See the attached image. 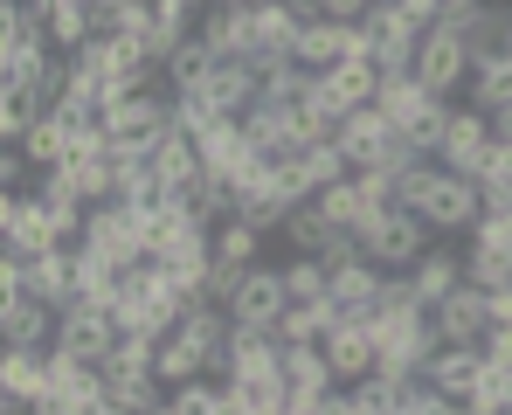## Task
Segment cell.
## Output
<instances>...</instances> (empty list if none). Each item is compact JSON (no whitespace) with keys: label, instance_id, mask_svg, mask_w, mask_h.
<instances>
[{"label":"cell","instance_id":"28","mask_svg":"<svg viewBox=\"0 0 512 415\" xmlns=\"http://www.w3.org/2000/svg\"><path fill=\"white\" fill-rule=\"evenodd\" d=\"M222 353L236 360V374H256V367H277L284 339H277V326H229V346Z\"/></svg>","mask_w":512,"mask_h":415},{"label":"cell","instance_id":"41","mask_svg":"<svg viewBox=\"0 0 512 415\" xmlns=\"http://www.w3.org/2000/svg\"><path fill=\"white\" fill-rule=\"evenodd\" d=\"M485 180H512V146H506V139L492 146V166H485Z\"/></svg>","mask_w":512,"mask_h":415},{"label":"cell","instance_id":"30","mask_svg":"<svg viewBox=\"0 0 512 415\" xmlns=\"http://www.w3.org/2000/svg\"><path fill=\"white\" fill-rule=\"evenodd\" d=\"M333 326H340L333 305H291V312L277 319V339H284V346H319Z\"/></svg>","mask_w":512,"mask_h":415},{"label":"cell","instance_id":"23","mask_svg":"<svg viewBox=\"0 0 512 415\" xmlns=\"http://www.w3.org/2000/svg\"><path fill=\"white\" fill-rule=\"evenodd\" d=\"M167 395H173V388L160 381V374H111V367H104V402H111V409L153 415L160 402H167Z\"/></svg>","mask_w":512,"mask_h":415},{"label":"cell","instance_id":"39","mask_svg":"<svg viewBox=\"0 0 512 415\" xmlns=\"http://www.w3.org/2000/svg\"><path fill=\"white\" fill-rule=\"evenodd\" d=\"M319 7H326V21H360L374 0H319Z\"/></svg>","mask_w":512,"mask_h":415},{"label":"cell","instance_id":"38","mask_svg":"<svg viewBox=\"0 0 512 415\" xmlns=\"http://www.w3.org/2000/svg\"><path fill=\"white\" fill-rule=\"evenodd\" d=\"M485 194V215H512V180H478Z\"/></svg>","mask_w":512,"mask_h":415},{"label":"cell","instance_id":"1","mask_svg":"<svg viewBox=\"0 0 512 415\" xmlns=\"http://www.w3.org/2000/svg\"><path fill=\"white\" fill-rule=\"evenodd\" d=\"M118 312L104 305V298H70L63 305V332H56V353H70V360H84V367H104L111 360V346H118Z\"/></svg>","mask_w":512,"mask_h":415},{"label":"cell","instance_id":"15","mask_svg":"<svg viewBox=\"0 0 512 415\" xmlns=\"http://www.w3.org/2000/svg\"><path fill=\"white\" fill-rule=\"evenodd\" d=\"M256 90H263V77H256L250 56H222L215 77H208V90H201V104H208L215 118H243L256 104Z\"/></svg>","mask_w":512,"mask_h":415},{"label":"cell","instance_id":"14","mask_svg":"<svg viewBox=\"0 0 512 415\" xmlns=\"http://www.w3.org/2000/svg\"><path fill=\"white\" fill-rule=\"evenodd\" d=\"M485 367H492V360H485V346H436V353L423 360V374L436 381V395H443V402H471V388L485 381Z\"/></svg>","mask_w":512,"mask_h":415},{"label":"cell","instance_id":"8","mask_svg":"<svg viewBox=\"0 0 512 415\" xmlns=\"http://www.w3.org/2000/svg\"><path fill=\"white\" fill-rule=\"evenodd\" d=\"M429 319H436V339H443V346H485V332H492V291L457 284Z\"/></svg>","mask_w":512,"mask_h":415},{"label":"cell","instance_id":"36","mask_svg":"<svg viewBox=\"0 0 512 415\" xmlns=\"http://www.w3.org/2000/svg\"><path fill=\"white\" fill-rule=\"evenodd\" d=\"M243 277H250V263H222V256H215V263H208V277H201V291H208L215 305H229V298L243 291Z\"/></svg>","mask_w":512,"mask_h":415},{"label":"cell","instance_id":"17","mask_svg":"<svg viewBox=\"0 0 512 415\" xmlns=\"http://www.w3.org/2000/svg\"><path fill=\"white\" fill-rule=\"evenodd\" d=\"M56 374V346H0V388L7 402H35Z\"/></svg>","mask_w":512,"mask_h":415},{"label":"cell","instance_id":"16","mask_svg":"<svg viewBox=\"0 0 512 415\" xmlns=\"http://www.w3.org/2000/svg\"><path fill=\"white\" fill-rule=\"evenodd\" d=\"M409 284H416V298L436 312V305H443V298L464 284V249H450V236H436V243H429L423 256L409 263Z\"/></svg>","mask_w":512,"mask_h":415},{"label":"cell","instance_id":"24","mask_svg":"<svg viewBox=\"0 0 512 415\" xmlns=\"http://www.w3.org/2000/svg\"><path fill=\"white\" fill-rule=\"evenodd\" d=\"M312 208H319L333 229H353V236L374 222V208H367V194H360V180H353V173H346V180H333V187H319V194H312Z\"/></svg>","mask_w":512,"mask_h":415},{"label":"cell","instance_id":"19","mask_svg":"<svg viewBox=\"0 0 512 415\" xmlns=\"http://www.w3.org/2000/svg\"><path fill=\"white\" fill-rule=\"evenodd\" d=\"M146 153H153V173H160V180H173V187H187V180H201V173H208L201 139H194V132H180V125H173L167 139H153Z\"/></svg>","mask_w":512,"mask_h":415},{"label":"cell","instance_id":"35","mask_svg":"<svg viewBox=\"0 0 512 415\" xmlns=\"http://www.w3.org/2000/svg\"><path fill=\"white\" fill-rule=\"evenodd\" d=\"M167 409L173 415H222V388L215 381H180L167 395Z\"/></svg>","mask_w":512,"mask_h":415},{"label":"cell","instance_id":"7","mask_svg":"<svg viewBox=\"0 0 512 415\" xmlns=\"http://www.w3.org/2000/svg\"><path fill=\"white\" fill-rule=\"evenodd\" d=\"M63 305L35 298V291H7L0 298V346H56Z\"/></svg>","mask_w":512,"mask_h":415},{"label":"cell","instance_id":"20","mask_svg":"<svg viewBox=\"0 0 512 415\" xmlns=\"http://www.w3.org/2000/svg\"><path fill=\"white\" fill-rule=\"evenodd\" d=\"M215 353H222V346H201L194 332H180V326H173L167 339H160V381H167V388H180V381H201Z\"/></svg>","mask_w":512,"mask_h":415},{"label":"cell","instance_id":"18","mask_svg":"<svg viewBox=\"0 0 512 415\" xmlns=\"http://www.w3.org/2000/svg\"><path fill=\"white\" fill-rule=\"evenodd\" d=\"M0 243H21V249H56L49 236V215L35 194H0Z\"/></svg>","mask_w":512,"mask_h":415},{"label":"cell","instance_id":"33","mask_svg":"<svg viewBox=\"0 0 512 415\" xmlns=\"http://www.w3.org/2000/svg\"><path fill=\"white\" fill-rule=\"evenodd\" d=\"M215 256H222V263H263V256H270V236L229 215V222L215 229Z\"/></svg>","mask_w":512,"mask_h":415},{"label":"cell","instance_id":"5","mask_svg":"<svg viewBox=\"0 0 512 415\" xmlns=\"http://www.w3.org/2000/svg\"><path fill=\"white\" fill-rule=\"evenodd\" d=\"M312 77H333L340 63L353 56H367V35H360V21H312V28H298V49H291Z\"/></svg>","mask_w":512,"mask_h":415},{"label":"cell","instance_id":"4","mask_svg":"<svg viewBox=\"0 0 512 415\" xmlns=\"http://www.w3.org/2000/svg\"><path fill=\"white\" fill-rule=\"evenodd\" d=\"M492 146H499L492 118H485V111H471V104H457V111H450V132H443V146H436V160L450 166V173H464V180H485Z\"/></svg>","mask_w":512,"mask_h":415},{"label":"cell","instance_id":"9","mask_svg":"<svg viewBox=\"0 0 512 415\" xmlns=\"http://www.w3.org/2000/svg\"><path fill=\"white\" fill-rule=\"evenodd\" d=\"M457 35H464V49H471V70L512 63V0H478Z\"/></svg>","mask_w":512,"mask_h":415},{"label":"cell","instance_id":"31","mask_svg":"<svg viewBox=\"0 0 512 415\" xmlns=\"http://www.w3.org/2000/svg\"><path fill=\"white\" fill-rule=\"evenodd\" d=\"M464 284H478V291H512V256H499L492 243H464Z\"/></svg>","mask_w":512,"mask_h":415},{"label":"cell","instance_id":"12","mask_svg":"<svg viewBox=\"0 0 512 415\" xmlns=\"http://www.w3.org/2000/svg\"><path fill=\"white\" fill-rule=\"evenodd\" d=\"M49 49V14H35L28 0H7L0 14V70H28Z\"/></svg>","mask_w":512,"mask_h":415},{"label":"cell","instance_id":"34","mask_svg":"<svg viewBox=\"0 0 512 415\" xmlns=\"http://www.w3.org/2000/svg\"><path fill=\"white\" fill-rule=\"evenodd\" d=\"M333 90H340L346 104H374V90H381V77H374V63H367V56H353V63H340V70H333Z\"/></svg>","mask_w":512,"mask_h":415},{"label":"cell","instance_id":"29","mask_svg":"<svg viewBox=\"0 0 512 415\" xmlns=\"http://www.w3.org/2000/svg\"><path fill=\"white\" fill-rule=\"evenodd\" d=\"M284 291H291V305H326L333 263L326 256H284Z\"/></svg>","mask_w":512,"mask_h":415},{"label":"cell","instance_id":"21","mask_svg":"<svg viewBox=\"0 0 512 415\" xmlns=\"http://www.w3.org/2000/svg\"><path fill=\"white\" fill-rule=\"evenodd\" d=\"M360 35H367V49H416L423 42V28L402 14V0H374L360 14Z\"/></svg>","mask_w":512,"mask_h":415},{"label":"cell","instance_id":"2","mask_svg":"<svg viewBox=\"0 0 512 415\" xmlns=\"http://www.w3.org/2000/svg\"><path fill=\"white\" fill-rule=\"evenodd\" d=\"M429 243H436V229H429L423 215H409V208H388L381 222L360 229V256H367L374 270H409Z\"/></svg>","mask_w":512,"mask_h":415},{"label":"cell","instance_id":"25","mask_svg":"<svg viewBox=\"0 0 512 415\" xmlns=\"http://www.w3.org/2000/svg\"><path fill=\"white\" fill-rule=\"evenodd\" d=\"M326 243H333V222H326L312 201H298V208L284 215V229H277V249H284V256H326Z\"/></svg>","mask_w":512,"mask_h":415},{"label":"cell","instance_id":"32","mask_svg":"<svg viewBox=\"0 0 512 415\" xmlns=\"http://www.w3.org/2000/svg\"><path fill=\"white\" fill-rule=\"evenodd\" d=\"M464 104H471V111H485V118H499V111L512 104V63L471 70V83H464Z\"/></svg>","mask_w":512,"mask_h":415},{"label":"cell","instance_id":"22","mask_svg":"<svg viewBox=\"0 0 512 415\" xmlns=\"http://www.w3.org/2000/svg\"><path fill=\"white\" fill-rule=\"evenodd\" d=\"M429 104H436V90H423L416 77H388L381 90H374V111H381L395 132H409L416 118H429Z\"/></svg>","mask_w":512,"mask_h":415},{"label":"cell","instance_id":"13","mask_svg":"<svg viewBox=\"0 0 512 415\" xmlns=\"http://www.w3.org/2000/svg\"><path fill=\"white\" fill-rule=\"evenodd\" d=\"M319 346H326V367H333V381H340V388H353L360 374H374V367H381L374 326H353V319H340V326L326 332Z\"/></svg>","mask_w":512,"mask_h":415},{"label":"cell","instance_id":"43","mask_svg":"<svg viewBox=\"0 0 512 415\" xmlns=\"http://www.w3.org/2000/svg\"><path fill=\"white\" fill-rule=\"evenodd\" d=\"M215 7H256V0H215Z\"/></svg>","mask_w":512,"mask_h":415},{"label":"cell","instance_id":"42","mask_svg":"<svg viewBox=\"0 0 512 415\" xmlns=\"http://www.w3.org/2000/svg\"><path fill=\"white\" fill-rule=\"evenodd\" d=\"M90 415H125V409H111V402H97V409H90Z\"/></svg>","mask_w":512,"mask_h":415},{"label":"cell","instance_id":"26","mask_svg":"<svg viewBox=\"0 0 512 415\" xmlns=\"http://www.w3.org/2000/svg\"><path fill=\"white\" fill-rule=\"evenodd\" d=\"M215 63H222V56H215L201 35H187V42L167 56V83L180 90V97H201V90H208V77H215Z\"/></svg>","mask_w":512,"mask_h":415},{"label":"cell","instance_id":"3","mask_svg":"<svg viewBox=\"0 0 512 415\" xmlns=\"http://www.w3.org/2000/svg\"><path fill=\"white\" fill-rule=\"evenodd\" d=\"M409 77L423 83V90H436V97H457V90L471 83V49H464V35H457V28H423Z\"/></svg>","mask_w":512,"mask_h":415},{"label":"cell","instance_id":"11","mask_svg":"<svg viewBox=\"0 0 512 415\" xmlns=\"http://www.w3.org/2000/svg\"><path fill=\"white\" fill-rule=\"evenodd\" d=\"M381 284H388V270H374L367 256H360V263H340L326 305H333L340 319H353V326H374V312H381Z\"/></svg>","mask_w":512,"mask_h":415},{"label":"cell","instance_id":"6","mask_svg":"<svg viewBox=\"0 0 512 415\" xmlns=\"http://www.w3.org/2000/svg\"><path fill=\"white\" fill-rule=\"evenodd\" d=\"M291 312V291H284V263H250V277H243V291L229 298V319L236 326H277Z\"/></svg>","mask_w":512,"mask_h":415},{"label":"cell","instance_id":"10","mask_svg":"<svg viewBox=\"0 0 512 415\" xmlns=\"http://www.w3.org/2000/svg\"><path fill=\"white\" fill-rule=\"evenodd\" d=\"M478 215H485V194H478V180H464V173H443L436 201L423 208V222L436 236H450V243H464V236L478 229Z\"/></svg>","mask_w":512,"mask_h":415},{"label":"cell","instance_id":"44","mask_svg":"<svg viewBox=\"0 0 512 415\" xmlns=\"http://www.w3.org/2000/svg\"><path fill=\"white\" fill-rule=\"evenodd\" d=\"M187 7H215V0H187Z\"/></svg>","mask_w":512,"mask_h":415},{"label":"cell","instance_id":"27","mask_svg":"<svg viewBox=\"0 0 512 415\" xmlns=\"http://www.w3.org/2000/svg\"><path fill=\"white\" fill-rule=\"evenodd\" d=\"M236 402L250 415H291V381H284V367H256L236 381Z\"/></svg>","mask_w":512,"mask_h":415},{"label":"cell","instance_id":"37","mask_svg":"<svg viewBox=\"0 0 512 415\" xmlns=\"http://www.w3.org/2000/svg\"><path fill=\"white\" fill-rule=\"evenodd\" d=\"M464 243H492L499 256H512V215H478V229Z\"/></svg>","mask_w":512,"mask_h":415},{"label":"cell","instance_id":"40","mask_svg":"<svg viewBox=\"0 0 512 415\" xmlns=\"http://www.w3.org/2000/svg\"><path fill=\"white\" fill-rule=\"evenodd\" d=\"M312 415H360V402H353V388H333V395H326Z\"/></svg>","mask_w":512,"mask_h":415}]
</instances>
